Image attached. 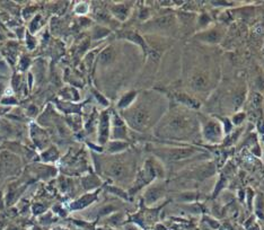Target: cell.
I'll return each instance as SVG.
<instances>
[{"instance_id": "cell-3", "label": "cell", "mask_w": 264, "mask_h": 230, "mask_svg": "<svg viewBox=\"0 0 264 230\" xmlns=\"http://www.w3.org/2000/svg\"><path fill=\"white\" fill-rule=\"evenodd\" d=\"M201 133L203 139L210 143H217L222 139V128L217 121L212 118H205L201 121Z\"/></svg>"}, {"instance_id": "cell-11", "label": "cell", "mask_w": 264, "mask_h": 230, "mask_svg": "<svg viewBox=\"0 0 264 230\" xmlns=\"http://www.w3.org/2000/svg\"><path fill=\"white\" fill-rule=\"evenodd\" d=\"M164 190L159 185L151 186L147 190V193L145 194V197L148 202H154V201H158L162 195H163Z\"/></svg>"}, {"instance_id": "cell-4", "label": "cell", "mask_w": 264, "mask_h": 230, "mask_svg": "<svg viewBox=\"0 0 264 230\" xmlns=\"http://www.w3.org/2000/svg\"><path fill=\"white\" fill-rule=\"evenodd\" d=\"M195 152L197 149L194 148H167L163 150H156V153H158L159 156H163L167 160H173V161L185 159Z\"/></svg>"}, {"instance_id": "cell-18", "label": "cell", "mask_w": 264, "mask_h": 230, "mask_svg": "<svg viewBox=\"0 0 264 230\" xmlns=\"http://www.w3.org/2000/svg\"><path fill=\"white\" fill-rule=\"evenodd\" d=\"M87 10H88V5H87V4H85V2H83V4H79V5L76 7V11H77L78 14H85Z\"/></svg>"}, {"instance_id": "cell-9", "label": "cell", "mask_w": 264, "mask_h": 230, "mask_svg": "<svg viewBox=\"0 0 264 230\" xmlns=\"http://www.w3.org/2000/svg\"><path fill=\"white\" fill-rule=\"evenodd\" d=\"M111 121H110V115L107 113H103L99 118V142L104 143L106 142L108 137H110V131H111Z\"/></svg>"}, {"instance_id": "cell-17", "label": "cell", "mask_w": 264, "mask_h": 230, "mask_svg": "<svg viewBox=\"0 0 264 230\" xmlns=\"http://www.w3.org/2000/svg\"><path fill=\"white\" fill-rule=\"evenodd\" d=\"M108 33V31H107L106 28H102L101 29V32L98 31V27H95L94 28V39H99V37H103V36H105L106 34Z\"/></svg>"}, {"instance_id": "cell-15", "label": "cell", "mask_w": 264, "mask_h": 230, "mask_svg": "<svg viewBox=\"0 0 264 230\" xmlns=\"http://www.w3.org/2000/svg\"><path fill=\"white\" fill-rule=\"evenodd\" d=\"M128 146V143L127 142H123V141L121 140H118V141H114V142H111L110 143V147H108V151L111 152H120L124 150L125 148Z\"/></svg>"}, {"instance_id": "cell-16", "label": "cell", "mask_w": 264, "mask_h": 230, "mask_svg": "<svg viewBox=\"0 0 264 230\" xmlns=\"http://www.w3.org/2000/svg\"><path fill=\"white\" fill-rule=\"evenodd\" d=\"M113 12L116 15L118 18L121 20H124V18L128 15V7L125 5H116L113 8Z\"/></svg>"}, {"instance_id": "cell-10", "label": "cell", "mask_w": 264, "mask_h": 230, "mask_svg": "<svg viewBox=\"0 0 264 230\" xmlns=\"http://www.w3.org/2000/svg\"><path fill=\"white\" fill-rule=\"evenodd\" d=\"M137 96H138V93L137 91H129V93H127V94H124L122 97H121V99L118 101V107L120 110H127L129 106L132 105V103L135 101V98H137Z\"/></svg>"}, {"instance_id": "cell-12", "label": "cell", "mask_w": 264, "mask_h": 230, "mask_svg": "<svg viewBox=\"0 0 264 230\" xmlns=\"http://www.w3.org/2000/svg\"><path fill=\"white\" fill-rule=\"evenodd\" d=\"M114 56H115V54H114L113 47L112 46H108L105 50L102 51V53L99 54V58H98V62L102 66H107V64H110L114 60Z\"/></svg>"}, {"instance_id": "cell-8", "label": "cell", "mask_w": 264, "mask_h": 230, "mask_svg": "<svg viewBox=\"0 0 264 230\" xmlns=\"http://www.w3.org/2000/svg\"><path fill=\"white\" fill-rule=\"evenodd\" d=\"M112 137L113 139H125L127 138V129L124 125L123 120L121 118H118V114H113L112 116Z\"/></svg>"}, {"instance_id": "cell-7", "label": "cell", "mask_w": 264, "mask_h": 230, "mask_svg": "<svg viewBox=\"0 0 264 230\" xmlns=\"http://www.w3.org/2000/svg\"><path fill=\"white\" fill-rule=\"evenodd\" d=\"M222 35H224V33L220 31V28H211V29H208V31H204V32L197 34V39L202 41L204 43L216 44V43H219L221 41Z\"/></svg>"}, {"instance_id": "cell-6", "label": "cell", "mask_w": 264, "mask_h": 230, "mask_svg": "<svg viewBox=\"0 0 264 230\" xmlns=\"http://www.w3.org/2000/svg\"><path fill=\"white\" fill-rule=\"evenodd\" d=\"M105 173L108 176H111L112 178L115 180H122L127 176L128 168L125 166V164L118 160H114L112 163H110L105 168Z\"/></svg>"}, {"instance_id": "cell-2", "label": "cell", "mask_w": 264, "mask_h": 230, "mask_svg": "<svg viewBox=\"0 0 264 230\" xmlns=\"http://www.w3.org/2000/svg\"><path fill=\"white\" fill-rule=\"evenodd\" d=\"M199 129L197 120L192 113L176 110L167 113V115L160 120V123H158L156 128V134L167 139L185 140L194 137Z\"/></svg>"}, {"instance_id": "cell-1", "label": "cell", "mask_w": 264, "mask_h": 230, "mask_svg": "<svg viewBox=\"0 0 264 230\" xmlns=\"http://www.w3.org/2000/svg\"><path fill=\"white\" fill-rule=\"evenodd\" d=\"M165 105L166 101L158 94L145 91L137 96L131 106L122 111V115L131 129L146 132L158 123L165 113Z\"/></svg>"}, {"instance_id": "cell-13", "label": "cell", "mask_w": 264, "mask_h": 230, "mask_svg": "<svg viewBox=\"0 0 264 230\" xmlns=\"http://www.w3.org/2000/svg\"><path fill=\"white\" fill-rule=\"evenodd\" d=\"M96 199V193H93V194H86L84 195L83 197H80L79 200H77L75 203L71 204V207H75V208H78V209H81L86 207V205H88L89 203H91L94 200Z\"/></svg>"}, {"instance_id": "cell-5", "label": "cell", "mask_w": 264, "mask_h": 230, "mask_svg": "<svg viewBox=\"0 0 264 230\" xmlns=\"http://www.w3.org/2000/svg\"><path fill=\"white\" fill-rule=\"evenodd\" d=\"M176 25V20L173 16L159 17L157 19H154L152 22L147 23L145 28L148 31H156V32H168L169 28H174Z\"/></svg>"}, {"instance_id": "cell-14", "label": "cell", "mask_w": 264, "mask_h": 230, "mask_svg": "<svg viewBox=\"0 0 264 230\" xmlns=\"http://www.w3.org/2000/svg\"><path fill=\"white\" fill-rule=\"evenodd\" d=\"M59 156V152L56 150L54 147H51L49 149H46L43 153H42V159L44 161H53L56 160V158Z\"/></svg>"}]
</instances>
